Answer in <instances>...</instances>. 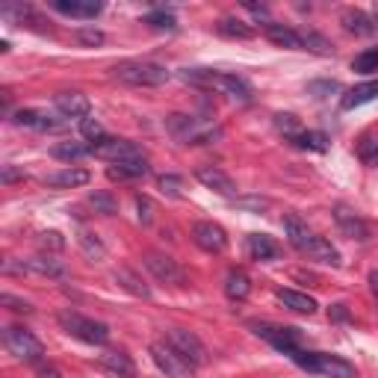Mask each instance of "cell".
I'll use <instances>...</instances> for the list:
<instances>
[{
  "label": "cell",
  "mask_w": 378,
  "mask_h": 378,
  "mask_svg": "<svg viewBox=\"0 0 378 378\" xmlns=\"http://www.w3.org/2000/svg\"><path fill=\"white\" fill-rule=\"evenodd\" d=\"M236 207H243V210H254V213H261L263 207H269V201H266V198H236V201H233Z\"/></svg>",
  "instance_id": "cell-46"
},
{
  "label": "cell",
  "mask_w": 378,
  "mask_h": 378,
  "mask_svg": "<svg viewBox=\"0 0 378 378\" xmlns=\"http://www.w3.org/2000/svg\"><path fill=\"white\" fill-rule=\"evenodd\" d=\"M53 110H56L59 118H65V122H71V118L74 122H83V118H89L92 104H89V98L80 95V92H63V95L53 98Z\"/></svg>",
  "instance_id": "cell-16"
},
{
  "label": "cell",
  "mask_w": 378,
  "mask_h": 378,
  "mask_svg": "<svg viewBox=\"0 0 378 378\" xmlns=\"http://www.w3.org/2000/svg\"><path fill=\"white\" fill-rule=\"evenodd\" d=\"M192 243L207 254H222L228 248V233L216 222H195L192 225Z\"/></svg>",
  "instance_id": "cell-13"
},
{
  "label": "cell",
  "mask_w": 378,
  "mask_h": 378,
  "mask_svg": "<svg viewBox=\"0 0 378 378\" xmlns=\"http://www.w3.org/2000/svg\"><path fill=\"white\" fill-rule=\"evenodd\" d=\"M51 157L53 160H63V163H77L83 157H92V145H83V142H56L51 148Z\"/></svg>",
  "instance_id": "cell-31"
},
{
  "label": "cell",
  "mask_w": 378,
  "mask_h": 378,
  "mask_svg": "<svg viewBox=\"0 0 378 378\" xmlns=\"http://www.w3.org/2000/svg\"><path fill=\"white\" fill-rule=\"evenodd\" d=\"M337 89H340V86H337L334 80H331V83H310V86H308V92L316 95V98H325L328 92H337Z\"/></svg>",
  "instance_id": "cell-48"
},
{
  "label": "cell",
  "mask_w": 378,
  "mask_h": 378,
  "mask_svg": "<svg viewBox=\"0 0 378 378\" xmlns=\"http://www.w3.org/2000/svg\"><path fill=\"white\" fill-rule=\"evenodd\" d=\"M112 77L118 83H127V86L154 89V86L169 83L172 71L163 63H154V59H125V63L112 65Z\"/></svg>",
  "instance_id": "cell-2"
},
{
  "label": "cell",
  "mask_w": 378,
  "mask_h": 378,
  "mask_svg": "<svg viewBox=\"0 0 378 378\" xmlns=\"http://www.w3.org/2000/svg\"><path fill=\"white\" fill-rule=\"evenodd\" d=\"M166 125H169L172 136L177 139V142H184V145H204V142H213L216 136H222L219 127L198 122L195 115H172Z\"/></svg>",
  "instance_id": "cell-6"
},
{
  "label": "cell",
  "mask_w": 378,
  "mask_h": 378,
  "mask_svg": "<svg viewBox=\"0 0 378 378\" xmlns=\"http://www.w3.org/2000/svg\"><path fill=\"white\" fill-rule=\"evenodd\" d=\"M80 133H83L86 139H92V142L104 139V127H101V122H98V118H92V115L80 122Z\"/></svg>",
  "instance_id": "cell-41"
},
{
  "label": "cell",
  "mask_w": 378,
  "mask_h": 378,
  "mask_svg": "<svg viewBox=\"0 0 378 378\" xmlns=\"http://www.w3.org/2000/svg\"><path fill=\"white\" fill-rule=\"evenodd\" d=\"M107 174H110V181H136V177H145V174H151V166H148V160H130V163H115V166H110L107 169Z\"/></svg>",
  "instance_id": "cell-27"
},
{
  "label": "cell",
  "mask_w": 378,
  "mask_h": 378,
  "mask_svg": "<svg viewBox=\"0 0 378 378\" xmlns=\"http://www.w3.org/2000/svg\"><path fill=\"white\" fill-rule=\"evenodd\" d=\"M225 293L231 302H246L248 293H251V278L243 269H231L225 278Z\"/></svg>",
  "instance_id": "cell-29"
},
{
  "label": "cell",
  "mask_w": 378,
  "mask_h": 378,
  "mask_svg": "<svg viewBox=\"0 0 378 378\" xmlns=\"http://www.w3.org/2000/svg\"><path fill=\"white\" fill-rule=\"evenodd\" d=\"M275 127L281 130L284 136H290V139H295L298 133H302V125H298V118L293 112H278L275 115Z\"/></svg>",
  "instance_id": "cell-36"
},
{
  "label": "cell",
  "mask_w": 378,
  "mask_h": 378,
  "mask_svg": "<svg viewBox=\"0 0 378 378\" xmlns=\"http://www.w3.org/2000/svg\"><path fill=\"white\" fill-rule=\"evenodd\" d=\"M305 254L310 257V261H316V263H325V266H343V257H340V251H337L325 236H316L313 233V240L308 243V248H305Z\"/></svg>",
  "instance_id": "cell-23"
},
{
  "label": "cell",
  "mask_w": 378,
  "mask_h": 378,
  "mask_svg": "<svg viewBox=\"0 0 378 378\" xmlns=\"http://www.w3.org/2000/svg\"><path fill=\"white\" fill-rule=\"evenodd\" d=\"M38 243H42L45 248H53V251H59V248L65 246L63 233H56V231H45V233H38Z\"/></svg>",
  "instance_id": "cell-45"
},
{
  "label": "cell",
  "mask_w": 378,
  "mask_h": 378,
  "mask_svg": "<svg viewBox=\"0 0 378 378\" xmlns=\"http://www.w3.org/2000/svg\"><path fill=\"white\" fill-rule=\"evenodd\" d=\"M136 210H139V222H142V225H151V219H154V204L148 201L145 195H136Z\"/></svg>",
  "instance_id": "cell-44"
},
{
  "label": "cell",
  "mask_w": 378,
  "mask_h": 378,
  "mask_svg": "<svg viewBox=\"0 0 378 378\" xmlns=\"http://www.w3.org/2000/svg\"><path fill=\"white\" fill-rule=\"evenodd\" d=\"M56 322H59V328H63L65 334H71L74 340H80V343H89V346L110 343V328L104 322L89 320V316L77 313V310H63V313L56 316Z\"/></svg>",
  "instance_id": "cell-4"
},
{
  "label": "cell",
  "mask_w": 378,
  "mask_h": 378,
  "mask_svg": "<svg viewBox=\"0 0 378 378\" xmlns=\"http://www.w3.org/2000/svg\"><path fill=\"white\" fill-rule=\"evenodd\" d=\"M145 24H151L154 30H174V27H177L174 15H169V12H151V15L145 18Z\"/></svg>",
  "instance_id": "cell-40"
},
{
  "label": "cell",
  "mask_w": 378,
  "mask_h": 378,
  "mask_svg": "<svg viewBox=\"0 0 378 378\" xmlns=\"http://www.w3.org/2000/svg\"><path fill=\"white\" fill-rule=\"evenodd\" d=\"M290 357H293V361L302 367L305 372H313V375H325V378H357L355 364H349L346 357H340V355L305 352V349H298V352L290 355Z\"/></svg>",
  "instance_id": "cell-3"
},
{
  "label": "cell",
  "mask_w": 378,
  "mask_h": 378,
  "mask_svg": "<svg viewBox=\"0 0 378 378\" xmlns=\"http://www.w3.org/2000/svg\"><path fill=\"white\" fill-rule=\"evenodd\" d=\"M36 378H63V372H59L56 367H45V364H38V369H36Z\"/></svg>",
  "instance_id": "cell-49"
},
{
  "label": "cell",
  "mask_w": 378,
  "mask_h": 378,
  "mask_svg": "<svg viewBox=\"0 0 378 378\" xmlns=\"http://www.w3.org/2000/svg\"><path fill=\"white\" fill-rule=\"evenodd\" d=\"M89 204H92L98 213H104V216H112V213L118 210L115 198H112L110 192H92V195H89Z\"/></svg>",
  "instance_id": "cell-37"
},
{
  "label": "cell",
  "mask_w": 378,
  "mask_h": 378,
  "mask_svg": "<svg viewBox=\"0 0 378 378\" xmlns=\"http://www.w3.org/2000/svg\"><path fill=\"white\" fill-rule=\"evenodd\" d=\"M357 157H361L367 166L378 163V142H375L372 136H364V139H361V145H357Z\"/></svg>",
  "instance_id": "cell-39"
},
{
  "label": "cell",
  "mask_w": 378,
  "mask_h": 378,
  "mask_svg": "<svg viewBox=\"0 0 378 378\" xmlns=\"http://www.w3.org/2000/svg\"><path fill=\"white\" fill-rule=\"evenodd\" d=\"M92 157H101V160L107 163H130V160H145L142 148H139L136 142H130V139H98V142H92Z\"/></svg>",
  "instance_id": "cell-8"
},
{
  "label": "cell",
  "mask_w": 378,
  "mask_h": 378,
  "mask_svg": "<svg viewBox=\"0 0 378 378\" xmlns=\"http://www.w3.org/2000/svg\"><path fill=\"white\" fill-rule=\"evenodd\" d=\"M77 240H80V248L92 257V261H104V254H107V248H104V243L98 240L95 233H89V231H80V236H77Z\"/></svg>",
  "instance_id": "cell-35"
},
{
  "label": "cell",
  "mask_w": 378,
  "mask_h": 378,
  "mask_svg": "<svg viewBox=\"0 0 378 378\" xmlns=\"http://www.w3.org/2000/svg\"><path fill=\"white\" fill-rule=\"evenodd\" d=\"M352 71L357 74H378V48H367L352 59Z\"/></svg>",
  "instance_id": "cell-34"
},
{
  "label": "cell",
  "mask_w": 378,
  "mask_h": 378,
  "mask_svg": "<svg viewBox=\"0 0 378 378\" xmlns=\"http://www.w3.org/2000/svg\"><path fill=\"white\" fill-rule=\"evenodd\" d=\"M51 9H56L65 18H80V21H92L104 12L101 0H51Z\"/></svg>",
  "instance_id": "cell-17"
},
{
  "label": "cell",
  "mask_w": 378,
  "mask_h": 378,
  "mask_svg": "<svg viewBox=\"0 0 378 378\" xmlns=\"http://www.w3.org/2000/svg\"><path fill=\"white\" fill-rule=\"evenodd\" d=\"M261 340H266L269 346H275L278 352H284V355H295L298 343H302V337H298V328H290V325H275V322H251L248 325Z\"/></svg>",
  "instance_id": "cell-9"
},
{
  "label": "cell",
  "mask_w": 378,
  "mask_h": 378,
  "mask_svg": "<svg viewBox=\"0 0 378 378\" xmlns=\"http://www.w3.org/2000/svg\"><path fill=\"white\" fill-rule=\"evenodd\" d=\"M219 36L225 38H240V42H248V38H254V27H248L243 18H233V15H225L222 21L216 24Z\"/></svg>",
  "instance_id": "cell-30"
},
{
  "label": "cell",
  "mask_w": 378,
  "mask_h": 378,
  "mask_svg": "<svg viewBox=\"0 0 378 378\" xmlns=\"http://www.w3.org/2000/svg\"><path fill=\"white\" fill-rule=\"evenodd\" d=\"M284 233H287V240H290V246L295 248V251H302L305 254V248H308V243L313 240V231L298 219L295 213H287L284 216Z\"/></svg>",
  "instance_id": "cell-24"
},
{
  "label": "cell",
  "mask_w": 378,
  "mask_h": 378,
  "mask_svg": "<svg viewBox=\"0 0 378 378\" xmlns=\"http://www.w3.org/2000/svg\"><path fill=\"white\" fill-rule=\"evenodd\" d=\"M0 305L12 308L15 313H33V305H30V302H24V298H15L12 293H4V295H0Z\"/></svg>",
  "instance_id": "cell-43"
},
{
  "label": "cell",
  "mask_w": 378,
  "mask_h": 378,
  "mask_svg": "<svg viewBox=\"0 0 378 378\" xmlns=\"http://www.w3.org/2000/svg\"><path fill=\"white\" fill-rule=\"evenodd\" d=\"M157 184H160V192L163 195H169V198H184V181L177 174H163Z\"/></svg>",
  "instance_id": "cell-38"
},
{
  "label": "cell",
  "mask_w": 378,
  "mask_h": 378,
  "mask_svg": "<svg viewBox=\"0 0 378 378\" xmlns=\"http://www.w3.org/2000/svg\"><path fill=\"white\" fill-rule=\"evenodd\" d=\"M112 278H115L118 287L127 290V293L136 295V298H148V295H151V287L142 281V275H139L136 269H130V266H118Z\"/></svg>",
  "instance_id": "cell-26"
},
{
  "label": "cell",
  "mask_w": 378,
  "mask_h": 378,
  "mask_svg": "<svg viewBox=\"0 0 378 378\" xmlns=\"http://www.w3.org/2000/svg\"><path fill=\"white\" fill-rule=\"evenodd\" d=\"M293 142L302 148V151H316V154H322V151H328V136L325 133H320V130H302L298 133Z\"/></svg>",
  "instance_id": "cell-32"
},
{
  "label": "cell",
  "mask_w": 378,
  "mask_h": 378,
  "mask_svg": "<svg viewBox=\"0 0 378 378\" xmlns=\"http://www.w3.org/2000/svg\"><path fill=\"white\" fill-rule=\"evenodd\" d=\"M375 24H378V15H375Z\"/></svg>",
  "instance_id": "cell-53"
},
{
  "label": "cell",
  "mask_w": 378,
  "mask_h": 378,
  "mask_svg": "<svg viewBox=\"0 0 378 378\" xmlns=\"http://www.w3.org/2000/svg\"><path fill=\"white\" fill-rule=\"evenodd\" d=\"M372 98H378V80H369V83H361V86L349 89V92L340 98V107H343V110H357V107L369 104Z\"/></svg>",
  "instance_id": "cell-28"
},
{
  "label": "cell",
  "mask_w": 378,
  "mask_h": 378,
  "mask_svg": "<svg viewBox=\"0 0 378 378\" xmlns=\"http://www.w3.org/2000/svg\"><path fill=\"white\" fill-rule=\"evenodd\" d=\"M12 125L27 127V130H56L63 125V118L56 112H45V110H18L12 115Z\"/></svg>",
  "instance_id": "cell-18"
},
{
  "label": "cell",
  "mask_w": 378,
  "mask_h": 378,
  "mask_svg": "<svg viewBox=\"0 0 378 378\" xmlns=\"http://www.w3.org/2000/svg\"><path fill=\"white\" fill-rule=\"evenodd\" d=\"M369 287H372V293L378 298V272H369Z\"/></svg>",
  "instance_id": "cell-52"
},
{
  "label": "cell",
  "mask_w": 378,
  "mask_h": 378,
  "mask_svg": "<svg viewBox=\"0 0 378 378\" xmlns=\"http://www.w3.org/2000/svg\"><path fill=\"white\" fill-rule=\"evenodd\" d=\"M4 272L12 275V272H30V275H42V278H56V281H63V278H68V266L63 261H56L53 254H42V257H33V261H21V263H12L6 261L4 263Z\"/></svg>",
  "instance_id": "cell-11"
},
{
  "label": "cell",
  "mask_w": 378,
  "mask_h": 378,
  "mask_svg": "<svg viewBox=\"0 0 378 378\" xmlns=\"http://www.w3.org/2000/svg\"><path fill=\"white\" fill-rule=\"evenodd\" d=\"M263 33L272 45L278 48H290V51H305V42H302V33H295L293 27L287 24H278V21H269L263 24Z\"/></svg>",
  "instance_id": "cell-22"
},
{
  "label": "cell",
  "mask_w": 378,
  "mask_h": 378,
  "mask_svg": "<svg viewBox=\"0 0 378 378\" xmlns=\"http://www.w3.org/2000/svg\"><path fill=\"white\" fill-rule=\"evenodd\" d=\"M4 346H6V352L15 357V361H21V364H42L45 361L42 340H38L33 331L21 328V325L4 328Z\"/></svg>",
  "instance_id": "cell-5"
},
{
  "label": "cell",
  "mask_w": 378,
  "mask_h": 378,
  "mask_svg": "<svg viewBox=\"0 0 378 378\" xmlns=\"http://www.w3.org/2000/svg\"><path fill=\"white\" fill-rule=\"evenodd\" d=\"M334 222H337V228L343 231V236H349V240H355V243H367L372 236L369 225L349 204H337L334 207Z\"/></svg>",
  "instance_id": "cell-14"
},
{
  "label": "cell",
  "mask_w": 378,
  "mask_h": 378,
  "mask_svg": "<svg viewBox=\"0 0 378 378\" xmlns=\"http://www.w3.org/2000/svg\"><path fill=\"white\" fill-rule=\"evenodd\" d=\"M92 181V174L86 169H77V166H68V169H59L53 174L45 177V187H53V189H77V187H86Z\"/></svg>",
  "instance_id": "cell-21"
},
{
  "label": "cell",
  "mask_w": 378,
  "mask_h": 378,
  "mask_svg": "<svg viewBox=\"0 0 378 378\" xmlns=\"http://www.w3.org/2000/svg\"><path fill=\"white\" fill-rule=\"evenodd\" d=\"M77 38H80V42L83 45H104V33L101 30H80V33H77Z\"/></svg>",
  "instance_id": "cell-47"
},
{
  "label": "cell",
  "mask_w": 378,
  "mask_h": 378,
  "mask_svg": "<svg viewBox=\"0 0 378 378\" xmlns=\"http://www.w3.org/2000/svg\"><path fill=\"white\" fill-rule=\"evenodd\" d=\"M302 42H305V51H316V53H331V45H328V38L316 36V33H308V36H302Z\"/></svg>",
  "instance_id": "cell-42"
},
{
  "label": "cell",
  "mask_w": 378,
  "mask_h": 378,
  "mask_svg": "<svg viewBox=\"0 0 378 378\" xmlns=\"http://www.w3.org/2000/svg\"><path fill=\"white\" fill-rule=\"evenodd\" d=\"M328 313L334 316V320H349V310H346V305H331V308H328Z\"/></svg>",
  "instance_id": "cell-51"
},
{
  "label": "cell",
  "mask_w": 378,
  "mask_h": 378,
  "mask_svg": "<svg viewBox=\"0 0 378 378\" xmlns=\"http://www.w3.org/2000/svg\"><path fill=\"white\" fill-rule=\"evenodd\" d=\"M181 80L195 86V89H204V92H219L231 98L236 104H251V86L236 74H225V71H213V68H187L181 71Z\"/></svg>",
  "instance_id": "cell-1"
},
{
  "label": "cell",
  "mask_w": 378,
  "mask_h": 378,
  "mask_svg": "<svg viewBox=\"0 0 378 378\" xmlns=\"http://www.w3.org/2000/svg\"><path fill=\"white\" fill-rule=\"evenodd\" d=\"M166 343L184 357V361L189 367H201L207 361V346L198 340V334L195 331H187V328H169L166 331Z\"/></svg>",
  "instance_id": "cell-7"
},
{
  "label": "cell",
  "mask_w": 378,
  "mask_h": 378,
  "mask_svg": "<svg viewBox=\"0 0 378 378\" xmlns=\"http://www.w3.org/2000/svg\"><path fill=\"white\" fill-rule=\"evenodd\" d=\"M18 177H24V172H18V169L6 166V169H4V177H0V181H4V184H12V181H18Z\"/></svg>",
  "instance_id": "cell-50"
},
{
  "label": "cell",
  "mask_w": 378,
  "mask_h": 378,
  "mask_svg": "<svg viewBox=\"0 0 378 378\" xmlns=\"http://www.w3.org/2000/svg\"><path fill=\"white\" fill-rule=\"evenodd\" d=\"M343 27L355 36H367V33H372V18L364 15L361 9H349V12H343Z\"/></svg>",
  "instance_id": "cell-33"
},
{
  "label": "cell",
  "mask_w": 378,
  "mask_h": 378,
  "mask_svg": "<svg viewBox=\"0 0 378 378\" xmlns=\"http://www.w3.org/2000/svg\"><path fill=\"white\" fill-rule=\"evenodd\" d=\"M246 246H248L251 261H257V263H272L275 257L281 254V248H278V243L272 240V236H266V233H251Z\"/></svg>",
  "instance_id": "cell-25"
},
{
  "label": "cell",
  "mask_w": 378,
  "mask_h": 378,
  "mask_svg": "<svg viewBox=\"0 0 378 378\" xmlns=\"http://www.w3.org/2000/svg\"><path fill=\"white\" fill-rule=\"evenodd\" d=\"M142 263H145V269H148V272H151L160 284L181 287V284L187 281V275H184V269H181V266H177V261H172V257H166V254L148 251V254L142 257Z\"/></svg>",
  "instance_id": "cell-12"
},
{
  "label": "cell",
  "mask_w": 378,
  "mask_h": 378,
  "mask_svg": "<svg viewBox=\"0 0 378 378\" xmlns=\"http://www.w3.org/2000/svg\"><path fill=\"white\" fill-rule=\"evenodd\" d=\"M198 177V184H204L207 189L219 192V195H225V198H233L236 195V184H233V177L225 174L222 169H216V166H201L195 172Z\"/></svg>",
  "instance_id": "cell-19"
},
{
  "label": "cell",
  "mask_w": 378,
  "mask_h": 378,
  "mask_svg": "<svg viewBox=\"0 0 378 378\" xmlns=\"http://www.w3.org/2000/svg\"><path fill=\"white\" fill-rule=\"evenodd\" d=\"M148 352H151V361L157 364V369H160L166 378H192L195 367H189L166 340L163 343H151Z\"/></svg>",
  "instance_id": "cell-10"
},
{
  "label": "cell",
  "mask_w": 378,
  "mask_h": 378,
  "mask_svg": "<svg viewBox=\"0 0 378 378\" xmlns=\"http://www.w3.org/2000/svg\"><path fill=\"white\" fill-rule=\"evenodd\" d=\"M275 298H278V302H281L287 310H293V313L313 316L316 310H320V302H316L313 295L298 293V290H290V287H278V290H275Z\"/></svg>",
  "instance_id": "cell-20"
},
{
  "label": "cell",
  "mask_w": 378,
  "mask_h": 378,
  "mask_svg": "<svg viewBox=\"0 0 378 378\" xmlns=\"http://www.w3.org/2000/svg\"><path fill=\"white\" fill-rule=\"evenodd\" d=\"M98 369L107 378H136L133 357L122 349H107L104 355H98Z\"/></svg>",
  "instance_id": "cell-15"
}]
</instances>
